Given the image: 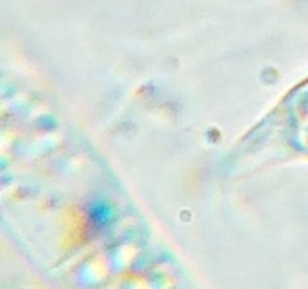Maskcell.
<instances>
[{"mask_svg": "<svg viewBox=\"0 0 308 289\" xmlns=\"http://www.w3.org/2000/svg\"><path fill=\"white\" fill-rule=\"evenodd\" d=\"M108 207H104V204H93L91 207V212H89V218H91V222L93 224H106V220H108Z\"/></svg>", "mask_w": 308, "mask_h": 289, "instance_id": "6da1fadb", "label": "cell"}]
</instances>
